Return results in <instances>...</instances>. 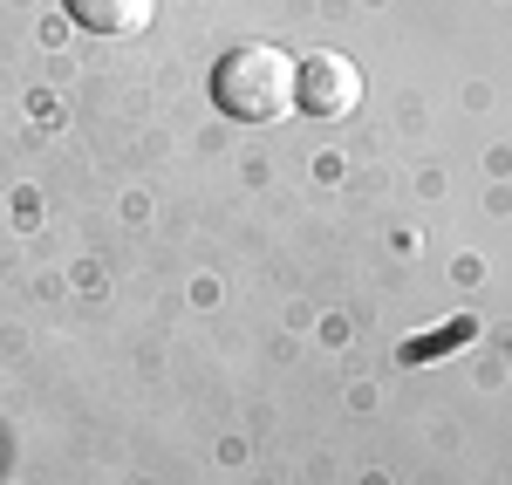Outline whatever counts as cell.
I'll list each match as a JSON object with an SVG mask.
<instances>
[{
  "label": "cell",
  "instance_id": "cell-2",
  "mask_svg": "<svg viewBox=\"0 0 512 485\" xmlns=\"http://www.w3.org/2000/svg\"><path fill=\"white\" fill-rule=\"evenodd\" d=\"M355 103H362V69L335 48H315L301 62V110L308 117H349Z\"/></svg>",
  "mask_w": 512,
  "mask_h": 485
},
{
  "label": "cell",
  "instance_id": "cell-3",
  "mask_svg": "<svg viewBox=\"0 0 512 485\" xmlns=\"http://www.w3.org/2000/svg\"><path fill=\"white\" fill-rule=\"evenodd\" d=\"M62 7L76 14L82 28H96V35H137L158 0H62Z\"/></svg>",
  "mask_w": 512,
  "mask_h": 485
},
{
  "label": "cell",
  "instance_id": "cell-1",
  "mask_svg": "<svg viewBox=\"0 0 512 485\" xmlns=\"http://www.w3.org/2000/svg\"><path fill=\"white\" fill-rule=\"evenodd\" d=\"M212 103L239 123H280L301 110V62L274 41H239L212 69Z\"/></svg>",
  "mask_w": 512,
  "mask_h": 485
}]
</instances>
